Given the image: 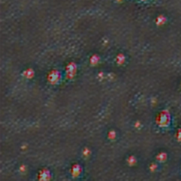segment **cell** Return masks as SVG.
<instances>
[{
    "instance_id": "6da1fadb",
    "label": "cell",
    "mask_w": 181,
    "mask_h": 181,
    "mask_svg": "<svg viewBox=\"0 0 181 181\" xmlns=\"http://www.w3.org/2000/svg\"><path fill=\"white\" fill-rule=\"evenodd\" d=\"M171 121V114L168 110L161 111L156 117V124L160 127H167Z\"/></svg>"
},
{
    "instance_id": "7a4b0ae2",
    "label": "cell",
    "mask_w": 181,
    "mask_h": 181,
    "mask_svg": "<svg viewBox=\"0 0 181 181\" xmlns=\"http://www.w3.org/2000/svg\"><path fill=\"white\" fill-rule=\"evenodd\" d=\"M61 78H62L61 73L59 71L54 69V70L51 71L48 74V81L54 85V84L58 83L60 81Z\"/></svg>"
},
{
    "instance_id": "3957f363",
    "label": "cell",
    "mask_w": 181,
    "mask_h": 181,
    "mask_svg": "<svg viewBox=\"0 0 181 181\" xmlns=\"http://www.w3.org/2000/svg\"><path fill=\"white\" fill-rule=\"evenodd\" d=\"M77 73V65L75 63H69L65 69V74L67 79H73Z\"/></svg>"
},
{
    "instance_id": "277c9868",
    "label": "cell",
    "mask_w": 181,
    "mask_h": 181,
    "mask_svg": "<svg viewBox=\"0 0 181 181\" xmlns=\"http://www.w3.org/2000/svg\"><path fill=\"white\" fill-rule=\"evenodd\" d=\"M51 171L47 169H43L40 171L38 174V178L40 181H48L51 180Z\"/></svg>"
},
{
    "instance_id": "5b68a950",
    "label": "cell",
    "mask_w": 181,
    "mask_h": 181,
    "mask_svg": "<svg viewBox=\"0 0 181 181\" xmlns=\"http://www.w3.org/2000/svg\"><path fill=\"white\" fill-rule=\"evenodd\" d=\"M82 172V168L79 164H74L72 169H71V173L73 174L74 177H79L80 173Z\"/></svg>"
},
{
    "instance_id": "8992f818",
    "label": "cell",
    "mask_w": 181,
    "mask_h": 181,
    "mask_svg": "<svg viewBox=\"0 0 181 181\" xmlns=\"http://www.w3.org/2000/svg\"><path fill=\"white\" fill-rule=\"evenodd\" d=\"M165 21H166V19H165L163 16L160 15V16H158V17L156 18L155 22H156V24H157V25H163V24L165 22Z\"/></svg>"
},
{
    "instance_id": "52a82bcc",
    "label": "cell",
    "mask_w": 181,
    "mask_h": 181,
    "mask_svg": "<svg viewBox=\"0 0 181 181\" xmlns=\"http://www.w3.org/2000/svg\"><path fill=\"white\" fill-rule=\"evenodd\" d=\"M125 56L123 55V54H118V56H117V58H116V60H117V63L118 64H123L124 62H125Z\"/></svg>"
},
{
    "instance_id": "ba28073f",
    "label": "cell",
    "mask_w": 181,
    "mask_h": 181,
    "mask_svg": "<svg viewBox=\"0 0 181 181\" xmlns=\"http://www.w3.org/2000/svg\"><path fill=\"white\" fill-rule=\"evenodd\" d=\"M156 158H157V160L158 161H160V162H163V161H165L166 160V158H167V155L165 154V153H159L158 155H157V156H156Z\"/></svg>"
},
{
    "instance_id": "9c48e42d",
    "label": "cell",
    "mask_w": 181,
    "mask_h": 181,
    "mask_svg": "<svg viewBox=\"0 0 181 181\" xmlns=\"http://www.w3.org/2000/svg\"><path fill=\"white\" fill-rule=\"evenodd\" d=\"M99 60H100V58H99V57L97 55H94L90 58V62H91L92 65H96L99 62Z\"/></svg>"
},
{
    "instance_id": "30bf717a",
    "label": "cell",
    "mask_w": 181,
    "mask_h": 181,
    "mask_svg": "<svg viewBox=\"0 0 181 181\" xmlns=\"http://www.w3.org/2000/svg\"><path fill=\"white\" fill-rule=\"evenodd\" d=\"M34 75V71L32 69H26L24 72V76L26 78H32Z\"/></svg>"
},
{
    "instance_id": "8fae6325",
    "label": "cell",
    "mask_w": 181,
    "mask_h": 181,
    "mask_svg": "<svg viewBox=\"0 0 181 181\" xmlns=\"http://www.w3.org/2000/svg\"><path fill=\"white\" fill-rule=\"evenodd\" d=\"M127 161H128L130 164H134L135 163V157L134 156H130Z\"/></svg>"
},
{
    "instance_id": "7c38bea8",
    "label": "cell",
    "mask_w": 181,
    "mask_h": 181,
    "mask_svg": "<svg viewBox=\"0 0 181 181\" xmlns=\"http://www.w3.org/2000/svg\"><path fill=\"white\" fill-rule=\"evenodd\" d=\"M176 138L178 139L179 141H181V128L178 130L177 132V134H176Z\"/></svg>"
},
{
    "instance_id": "4fadbf2b",
    "label": "cell",
    "mask_w": 181,
    "mask_h": 181,
    "mask_svg": "<svg viewBox=\"0 0 181 181\" xmlns=\"http://www.w3.org/2000/svg\"><path fill=\"white\" fill-rule=\"evenodd\" d=\"M115 136H116V133H115L114 131H110V132H109V137H110V139L113 140V139L115 138Z\"/></svg>"
},
{
    "instance_id": "5bb4252c",
    "label": "cell",
    "mask_w": 181,
    "mask_h": 181,
    "mask_svg": "<svg viewBox=\"0 0 181 181\" xmlns=\"http://www.w3.org/2000/svg\"><path fill=\"white\" fill-rule=\"evenodd\" d=\"M83 154H84V155L88 156V155H89V154H90V150H89L88 149H85L83 150Z\"/></svg>"
},
{
    "instance_id": "9a60e30c",
    "label": "cell",
    "mask_w": 181,
    "mask_h": 181,
    "mask_svg": "<svg viewBox=\"0 0 181 181\" xmlns=\"http://www.w3.org/2000/svg\"><path fill=\"white\" fill-rule=\"evenodd\" d=\"M118 1H121V0H118Z\"/></svg>"
}]
</instances>
